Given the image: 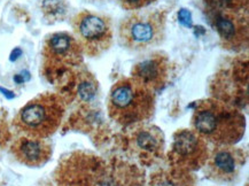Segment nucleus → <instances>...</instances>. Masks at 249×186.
I'll return each mask as SVG.
<instances>
[{
    "label": "nucleus",
    "mask_w": 249,
    "mask_h": 186,
    "mask_svg": "<svg viewBox=\"0 0 249 186\" xmlns=\"http://www.w3.org/2000/svg\"><path fill=\"white\" fill-rule=\"evenodd\" d=\"M192 127L207 143L217 146H231L244 137L245 116L228 102L206 99L196 104Z\"/></svg>",
    "instance_id": "1"
},
{
    "label": "nucleus",
    "mask_w": 249,
    "mask_h": 186,
    "mask_svg": "<svg viewBox=\"0 0 249 186\" xmlns=\"http://www.w3.org/2000/svg\"><path fill=\"white\" fill-rule=\"evenodd\" d=\"M155 107L154 91L129 77L117 81L108 98V113L121 126L129 127L146 121Z\"/></svg>",
    "instance_id": "2"
},
{
    "label": "nucleus",
    "mask_w": 249,
    "mask_h": 186,
    "mask_svg": "<svg viewBox=\"0 0 249 186\" xmlns=\"http://www.w3.org/2000/svg\"><path fill=\"white\" fill-rule=\"evenodd\" d=\"M63 115L62 99L54 93H43L21 108L14 124L29 137L45 139L59 129Z\"/></svg>",
    "instance_id": "3"
},
{
    "label": "nucleus",
    "mask_w": 249,
    "mask_h": 186,
    "mask_svg": "<svg viewBox=\"0 0 249 186\" xmlns=\"http://www.w3.org/2000/svg\"><path fill=\"white\" fill-rule=\"evenodd\" d=\"M165 17L160 12H135L120 24V40L129 50L143 51L163 40Z\"/></svg>",
    "instance_id": "4"
},
{
    "label": "nucleus",
    "mask_w": 249,
    "mask_h": 186,
    "mask_svg": "<svg viewBox=\"0 0 249 186\" xmlns=\"http://www.w3.org/2000/svg\"><path fill=\"white\" fill-rule=\"evenodd\" d=\"M75 38L86 56L95 57L109 50L113 43V27L105 15L90 11L78 13L72 19Z\"/></svg>",
    "instance_id": "5"
},
{
    "label": "nucleus",
    "mask_w": 249,
    "mask_h": 186,
    "mask_svg": "<svg viewBox=\"0 0 249 186\" xmlns=\"http://www.w3.org/2000/svg\"><path fill=\"white\" fill-rule=\"evenodd\" d=\"M81 45L68 33H55L45 39L43 47V65L49 74L63 73L83 62Z\"/></svg>",
    "instance_id": "6"
},
{
    "label": "nucleus",
    "mask_w": 249,
    "mask_h": 186,
    "mask_svg": "<svg viewBox=\"0 0 249 186\" xmlns=\"http://www.w3.org/2000/svg\"><path fill=\"white\" fill-rule=\"evenodd\" d=\"M172 165L180 170L194 171L206 165L209 158L208 143L194 130H178L170 150Z\"/></svg>",
    "instance_id": "7"
},
{
    "label": "nucleus",
    "mask_w": 249,
    "mask_h": 186,
    "mask_svg": "<svg viewBox=\"0 0 249 186\" xmlns=\"http://www.w3.org/2000/svg\"><path fill=\"white\" fill-rule=\"evenodd\" d=\"M210 18L224 46L234 50L247 43V11H212Z\"/></svg>",
    "instance_id": "8"
},
{
    "label": "nucleus",
    "mask_w": 249,
    "mask_h": 186,
    "mask_svg": "<svg viewBox=\"0 0 249 186\" xmlns=\"http://www.w3.org/2000/svg\"><path fill=\"white\" fill-rule=\"evenodd\" d=\"M245 161L246 155L241 149L233 145L219 146L207 160V174L215 182H232L239 175Z\"/></svg>",
    "instance_id": "9"
},
{
    "label": "nucleus",
    "mask_w": 249,
    "mask_h": 186,
    "mask_svg": "<svg viewBox=\"0 0 249 186\" xmlns=\"http://www.w3.org/2000/svg\"><path fill=\"white\" fill-rule=\"evenodd\" d=\"M170 72L171 65L168 56L162 53H154L133 66L131 77L156 91L167 84Z\"/></svg>",
    "instance_id": "10"
},
{
    "label": "nucleus",
    "mask_w": 249,
    "mask_h": 186,
    "mask_svg": "<svg viewBox=\"0 0 249 186\" xmlns=\"http://www.w3.org/2000/svg\"><path fill=\"white\" fill-rule=\"evenodd\" d=\"M12 153L22 165L41 167L52 156V146L43 138L21 137L13 143Z\"/></svg>",
    "instance_id": "11"
},
{
    "label": "nucleus",
    "mask_w": 249,
    "mask_h": 186,
    "mask_svg": "<svg viewBox=\"0 0 249 186\" xmlns=\"http://www.w3.org/2000/svg\"><path fill=\"white\" fill-rule=\"evenodd\" d=\"M133 145L140 152L155 154L162 150L163 137L158 129L153 128H142L133 134Z\"/></svg>",
    "instance_id": "12"
},
{
    "label": "nucleus",
    "mask_w": 249,
    "mask_h": 186,
    "mask_svg": "<svg viewBox=\"0 0 249 186\" xmlns=\"http://www.w3.org/2000/svg\"><path fill=\"white\" fill-rule=\"evenodd\" d=\"M212 11H247V0H206Z\"/></svg>",
    "instance_id": "13"
},
{
    "label": "nucleus",
    "mask_w": 249,
    "mask_h": 186,
    "mask_svg": "<svg viewBox=\"0 0 249 186\" xmlns=\"http://www.w3.org/2000/svg\"><path fill=\"white\" fill-rule=\"evenodd\" d=\"M154 1L155 0H120L122 7L129 11H138V9L145 8Z\"/></svg>",
    "instance_id": "14"
},
{
    "label": "nucleus",
    "mask_w": 249,
    "mask_h": 186,
    "mask_svg": "<svg viewBox=\"0 0 249 186\" xmlns=\"http://www.w3.org/2000/svg\"><path fill=\"white\" fill-rule=\"evenodd\" d=\"M9 139H11V132H9L8 123L4 113L0 112V146H5Z\"/></svg>",
    "instance_id": "15"
},
{
    "label": "nucleus",
    "mask_w": 249,
    "mask_h": 186,
    "mask_svg": "<svg viewBox=\"0 0 249 186\" xmlns=\"http://www.w3.org/2000/svg\"><path fill=\"white\" fill-rule=\"evenodd\" d=\"M152 186H179V184L170 175H161L154 179Z\"/></svg>",
    "instance_id": "16"
},
{
    "label": "nucleus",
    "mask_w": 249,
    "mask_h": 186,
    "mask_svg": "<svg viewBox=\"0 0 249 186\" xmlns=\"http://www.w3.org/2000/svg\"><path fill=\"white\" fill-rule=\"evenodd\" d=\"M178 18L181 24L186 25V27H191L192 25V18H191V13L187 9H181L178 13Z\"/></svg>",
    "instance_id": "17"
}]
</instances>
